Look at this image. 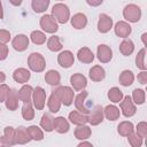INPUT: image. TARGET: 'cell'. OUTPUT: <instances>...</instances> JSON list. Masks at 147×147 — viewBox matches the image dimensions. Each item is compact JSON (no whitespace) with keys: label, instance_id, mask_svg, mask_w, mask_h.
Listing matches in <instances>:
<instances>
[{"label":"cell","instance_id":"d4e9b609","mask_svg":"<svg viewBox=\"0 0 147 147\" xmlns=\"http://www.w3.org/2000/svg\"><path fill=\"white\" fill-rule=\"evenodd\" d=\"M32 93H33V87L30 86V85H23V86L21 87V90L17 92V94H18V99H20L23 103L31 102Z\"/></svg>","mask_w":147,"mask_h":147},{"label":"cell","instance_id":"52a82bcc","mask_svg":"<svg viewBox=\"0 0 147 147\" xmlns=\"http://www.w3.org/2000/svg\"><path fill=\"white\" fill-rule=\"evenodd\" d=\"M119 108H121L122 114L125 117H132L137 113L136 105L133 103V101H132L130 95H125L123 98V100L119 102Z\"/></svg>","mask_w":147,"mask_h":147},{"label":"cell","instance_id":"d6a6232c","mask_svg":"<svg viewBox=\"0 0 147 147\" xmlns=\"http://www.w3.org/2000/svg\"><path fill=\"white\" fill-rule=\"evenodd\" d=\"M134 51V44L131 39H124L119 44V52L124 56H130Z\"/></svg>","mask_w":147,"mask_h":147},{"label":"cell","instance_id":"30bf717a","mask_svg":"<svg viewBox=\"0 0 147 147\" xmlns=\"http://www.w3.org/2000/svg\"><path fill=\"white\" fill-rule=\"evenodd\" d=\"M96 56L101 63H108L113 59V51L108 45L101 44L96 48Z\"/></svg>","mask_w":147,"mask_h":147},{"label":"cell","instance_id":"277c9868","mask_svg":"<svg viewBox=\"0 0 147 147\" xmlns=\"http://www.w3.org/2000/svg\"><path fill=\"white\" fill-rule=\"evenodd\" d=\"M57 95V98L60 99L61 103H63L64 106H70L74 102V90L69 86H59L55 91H54Z\"/></svg>","mask_w":147,"mask_h":147},{"label":"cell","instance_id":"83f0119b","mask_svg":"<svg viewBox=\"0 0 147 147\" xmlns=\"http://www.w3.org/2000/svg\"><path fill=\"white\" fill-rule=\"evenodd\" d=\"M61 105H62V103H61L60 99L57 98L56 93L53 91L52 94H51L49 98H48V101H47L48 110H49L51 113H57V111L60 110V108H61Z\"/></svg>","mask_w":147,"mask_h":147},{"label":"cell","instance_id":"f546056e","mask_svg":"<svg viewBox=\"0 0 147 147\" xmlns=\"http://www.w3.org/2000/svg\"><path fill=\"white\" fill-rule=\"evenodd\" d=\"M92 134V131H91V127L87 126V125H80V126H77L75 129V137L78 139V140H86L91 137Z\"/></svg>","mask_w":147,"mask_h":147},{"label":"cell","instance_id":"836d02e7","mask_svg":"<svg viewBox=\"0 0 147 147\" xmlns=\"http://www.w3.org/2000/svg\"><path fill=\"white\" fill-rule=\"evenodd\" d=\"M49 6V0H32L31 7L34 13H44Z\"/></svg>","mask_w":147,"mask_h":147},{"label":"cell","instance_id":"db71d44e","mask_svg":"<svg viewBox=\"0 0 147 147\" xmlns=\"http://www.w3.org/2000/svg\"><path fill=\"white\" fill-rule=\"evenodd\" d=\"M9 2H10L11 5H15V6H20V5L22 3V1H13V0H10Z\"/></svg>","mask_w":147,"mask_h":147},{"label":"cell","instance_id":"603a6c76","mask_svg":"<svg viewBox=\"0 0 147 147\" xmlns=\"http://www.w3.org/2000/svg\"><path fill=\"white\" fill-rule=\"evenodd\" d=\"M70 129L69 122L63 117V116H59L56 118H54V130L61 134L67 133Z\"/></svg>","mask_w":147,"mask_h":147},{"label":"cell","instance_id":"4fadbf2b","mask_svg":"<svg viewBox=\"0 0 147 147\" xmlns=\"http://www.w3.org/2000/svg\"><path fill=\"white\" fill-rule=\"evenodd\" d=\"M70 84H71V86L74 87L75 91H78V92L79 91H84V88L87 85V79H86V77L83 74L77 72V74L71 75V77H70Z\"/></svg>","mask_w":147,"mask_h":147},{"label":"cell","instance_id":"ba28073f","mask_svg":"<svg viewBox=\"0 0 147 147\" xmlns=\"http://www.w3.org/2000/svg\"><path fill=\"white\" fill-rule=\"evenodd\" d=\"M88 96V92L86 91H82L78 95L75 96V106H76V109L77 111L84 114V115H87L90 114V109L87 107V102H86V98Z\"/></svg>","mask_w":147,"mask_h":147},{"label":"cell","instance_id":"8d00e7d4","mask_svg":"<svg viewBox=\"0 0 147 147\" xmlns=\"http://www.w3.org/2000/svg\"><path fill=\"white\" fill-rule=\"evenodd\" d=\"M22 117L25 121H32L34 117V110H33V105L32 102L24 103L22 107Z\"/></svg>","mask_w":147,"mask_h":147},{"label":"cell","instance_id":"f35d334b","mask_svg":"<svg viewBox=\"0 0 147 147\" xmlns=\"http://www.w3.org/2000/svg\"><path fill=\"white\" fill-rule=\"evenodd\" d=\"M28 130H29V133H30V137H31L32 140L40 141V140L44 139V132H42V130L39 126L31 125V126L28 127Z\"/></svg>","mask_w":147,"mask_h":147},{"label":"cell","instance_id":"f1b7e54d","mask_svg":"<svg viewBox=\"0 0 147 147\" xmlns=\"http://www.w3.org/2000/svg\"><path fill=\"white\" fill-rule=\"evenodd\" d=\"M40 126L46 132H52L54 130V117L51 114H44L40 119Z\"/></svg>","mask_w":147,"mask_h":147},{"label":"cell","instance_id":"8992f818","mask_svg":"<svg viewBox=\"0 0 147 147\" xmlns=\"http://www.w3.org/2000/svg\"><path fill=\"white\" fill-rule=\"evenodd\" d=\"M40 28L47 33H55L59 30L57 22L52 15H48V14L44 15L40 18Z\"/></svg>","mask_w":147,"mask_h":147},{"label":"cell","instance_id":"f5cc1de1","mask_svg":"<svg viewBox=\"0 0 147 147\" xmlns=\"http://www.w3.org/2000/svg\"><path fill=\"white\" fill-rule=\"evenodd\" d=\"M3 18V9H2V2L0 1V20Z\"/></svg>","mask_w":147,"mask_h":147},{"label":"cell","instance_id":"ac0fdd59","mask_svg":"<svg viewBox=\"0 0 147 147\" xmlns=\"http://www.w3.org/2000/svg\"><path fill=\"white\" fill-rule=\"evenodd\" d=\"M18 94H17V91L14 90V88H10L7 98H6V108L10 111H15L17 108H18Z\"/></svg>","mask_w":147,"mask_h":147},{"label":"cell","instance_id":"1f68e13d","mask_svg":"<svg viewBox=\"0 0 147 147\" xmlns=\"http://www.w3.org/2000/svg\"><path fill=\"white\" fill-rule=\"evenodd\" d=\"M117 132L119 133V136L122 137H127L129 134H131L132 132H134V126L131 122L129 121H123L118 124L117 126Z\"/></svg>","mask_w":147,"mask_h":147},{"label":"cell","instance_id":"44dd1931","mask_svg":"<svg viewBox=\"0 0 147 147\" xmlns=\"http://www.w3.org/2000/svg\"><path fill=\"white\" fill-rule=\"evenodd\" d=\"M77 59L82 63H86V64L92 63L93 60H94V54L92 53V51L88 47H82L77 52Z\"/></svg>","mask_w":147,"mask_h":147},{"label":"cell","instance_id":"6da1fadb","mask_svg":"<svg viewBox=\"0 0 147 147\" xmlns=\"http://www.w3.org/2000/svg\"><path fill=\"white\" fill-rule=\"evenodd\" d=\"M52 16L55 18L57 23L64 24L70 18V10L67 5L59 2V3H55L52 8Z\"/></svg>","mask_w":147,"mask_h":147},{"label":"cell","instance_id":"ee69618b","mask_svg":"<svg viewBox=\"0 0 147 147\" xmlns=\"http://www.w3.org/2000/svg\"><path fill=\"white\" fill-rule=\"evenodd\" d=\"M9 91H10V88H9L8 85H6V84H1L0 85V102H5L6 101V98H7L8 93H9Z\"/></svg>","mask_w":147,"mask_h":147},{"label":"cell","instance_id":"ffe728a7","mask_svg":"<svg viewBox=\"0 0 147 147\" xmlns=\"http://www.w3.org/2000/svg\"><path fill=\"white\" fill-rule=\"evenodd\" d=\"M69 119L72 124L77 125V126H80V125H85L87 122H88V117L87 115H84L77 110H72L69 113Z\"/></svg>","mask_w":147,"mask_h":147},{"label":"cell","instance_id":"5b68a950","mask_svg":"<svg viewBox=\"0 0 147 147\" xmlns=\"http://www.w3.org/2000/svg\"><path fill=\"white\" fill-rule=\"evenodd\" d=\"M46 102V92L42 87L37 86L32 93V105L37 110H42Z\"/></svg>","mask_w":147,"mask_h":147},{"label":"cell","instance_id":"cb8c5ba5","mask_svg":"<svg viewBox=\"0 0 147 147\" xmlns=\"http://www.w3.org/2000/svg\"><path fill=\"white\" fill-rule=\"evenodd\" d=\"M71 25L77 29V30H80V29H84L86 25H87V17L85 14L83 13H77L75 14L72 17H71Z\"/></svg>","mask_w":147,"mask_h":147},{"label":"cell","instance_id":"681fc988","mask_svg":"<svg viewBox=\"0 0 147 147\" xmlns=\"http://www.w3.org/2000/svg\"><path fill=\"white\" fill-rule=\"evenodd\" d=\"M77 147H93V145L88 141H82L80 144L77 145Z\"/></svg>","mask_w":147,"mask_h":147},{"label":"cell","instance_id":"e0dca14e","mask_svg":"<svg viewBox=\"0 0 147 147\" xmlns=\"http://www.w3.org/2000/svg\"><path fill=\"white\" fill-rule=\"evenodd\" d=\"M113 28V18L107 14H100L98 21V30L101 33H107Z\"/></svg>","mask_w":147,"mask_h":147},{"label":"cell","instance_id":"7a4b0ae2","mask_svg":"<svg viewBox=\"0 0 147 147\" xmlns=\"http://www.w3.org/2000/svg\"><path fill=\"white\" fill-rule=\"evenodd\" d=\"M28 65L34 72H42L46 67V61L40 53H31L28 57Z\"/></svg>","mask_w":147,"mask_h":147},{"label":"cell","instance_id":"f6af8a7d","mask_svg":"<svg viewBox=\"0 0 147 147\" xmlns=\"http://www.w3.org/2000/svg\"><path fill=\"white\" fill-rule=\"evenodd\" d=\"M10 40V32L7 30H0V45H6Z\"/></svg>","mask_w":147,"mask_h":147},{"label":"cell","instance_id":"2e32d148","mask_svg":"<svg viewBox=\"0 0 147 147\" xmlns=\"http://www.w3.org/2000/svg\"><path fill=\"white\" fill-rule=\"evenodd\" d=\"M0 141L2 146L10 147L13 145H16L15 142V129L11 126H6L3 130V136L0 138Z\"/></svg>","mask_w":147,"mask_h":147},{"label":"cell","instance_id":"74e56055","mask_svg":"<svg viewBox=\"0 0 147 147\" xmlns=\"http://www.w3.org/2000/svg\"><path fill=\"white\" fill-rule=\"evenodd\" d=\"M30 39L34 45H42L46 42V34L39 30H34L31 32Z\"/></svg>","mask_w":147,"mask_h":147},{"label":"cell","instance_id":"d590c367","mask_svg":"<svg viewBox=\"0 0 147 147\" xmlns=\"http://www.w3.org/2000/svg\"><path fill=\"white\" fill-rule=\"evenodd\" d=\"M47 48L52 52H59L62 49V44L57 36H52L47 40Z\"/></svg>","mask_w":147,"mask_h":147},{"label":"cell","instance_id":"bcb514c9","mask_svg":"<svg viewBox=\"0 0 147 147\" xmlns=\"http://www.w3.org/2000/svg\"><path fill=\"white\" fill-rule=\"evenodd\" d=\"M8 56V46L7 45H0V61L5 60Z\"/></svg>","mask_w":147,"mask_h":147},{"label":"cell","instance_id":"9c48e42d","mask_svg":"<svg viewBox=\"0 0 147 147\" xmlns=\"http://www.w3.org/2000/svg\"><path fill=\"white\" fill-rule=\"evenodd\" d=\"M88 117V123L93 126L95 125H99L102 121H103V108L100 106V105H96L93 107L92 111H90V115H87Z\"/></svg>","mask_w":147,"mask_h":147},{"label":"cell","instance_id":"7c38bea8","mask_svg":"<svg viewBox=\"0 0 147 147\" xmlns=\"http://www.w3.org/2000/svg\"><path fill=\"white\" fill-rule=\"evenodd\" d=\"M114 31H115V34L119 38H124L126 39L131 32H132V28L131 25L127 23V22H124V21H119L115 24L114 26Z\"/></svg>","mask_w":147,"mask_h":147},{"label":"cell","instance_id":"d6986e66","mask_svg":"<svg viewBox=\"0 0 147 147\" xmlns=\"http://www.w3.org/2000/svg\"><path fill=\"white\" fill-rule=\"evenodd\" d=\"M31 77V74L28 69L25 68H17L14 72H13V79L16 82V83H20V84H24L26 83Z\"/></svg>","mask_w":147,"mask_h":147},{"label":"cell","instance_id":"7dc6e473","mask_svg":"<svg viewBox=\"0 0 147 147\" xmlns=\"http://www.w3.org/2000/svg\"><path fill=\"white\" fill-rule=\"evenodd\" d=\"M137 79H138V82H139L140 84L145 85V84L147 83V71L145 70V71H141V72H139V74H138V77H137Z\"/></svg>","mask_w":147,"mask_h":147},{"label":"cell","instance_id":"8fae6325","mask_svg":"<svg viewBox=\"0 0 147 147\" xmlns=\"http://www.w3.org/2000/svg\"><path fill=\"white\" fill-rule=\"evenodd\" d=\"M32 139L30 137L29 130L25 126H18L15 129V142L16 145H25L30 142Z\"/></svg>","mask_w":147,"mask_h":147},{"label":"cell","instance_id":"7402d4cb","mask_svg":"<svg viewBox=\"0 0 147 147\" xmlns=\"http://www.w3.org/2000/svg\"><path fill=\"white\" fill-rule=\"evenodd\" d=\"M88 77L93 82H101L106 77V71L101 65H94V67H92L90 69Z\"/></svg>","mask_w":147,"mask_h":147},{"label":"cell","instance_id":"9a60e30c","mask_svg":"<svg viewBox=\"0 0 147 147\" xmlns=\"http://www.w3.org/2000/svg\"><path fill=\"white\" fill-rule=\"evenodd\" d=\"M29 42H30V40H29L28 36H25V34H17V36L14 37V39L11 41V46H13V48L15 51L23 52V51H25L28 48Z\"/></svg>","mask_w":147,"mask_h":147},{"label":"cell","instance_id":"f907efd6","mask_svg":"<svg viewBox=\"0 0 147 147\" xmlns=\"http://www.w3.org/2000/svg\"><path fill=\"white\" fill-rule=\"evenodd\" d=\"M5 80H6V75H5L2 71H0V85H1Z\"/></svg>","mask_w":147,"mask_h":147},{"label":"cell","instance_id":"ab89813d","mask_svg":"<svg viewBox=\"0 0 147 147\" xmlns=\"http://www.w3.org/2000/svg\"><path fill=\"white\" fill-rule=\"evenodd\" d=\"M145 56H146V48H141V49L138 52V54L136 55V65H137V68L141 69L142 71L146 70Z\"/></svg>","mask_w":147,"mask_h":147},{"label":"cell","instance_id":"9f6ffc18","mask_svg":"<svg viewBox=\"0 0 147 147\" xmlns=\"http://www.w3.org/2000/svg\"><path fill=\"white\" fill-rule=\"evenodd\" d=\"M0 111H1V109H0Z\"/></svg>","mask_w":147,"mask_h":147},{"label":"cell","instance_id":"11a10c76","mask_svg":"<svg viewBox=\"0 0 147 147\" xmlns=\"http://www.w3.org/2000/svg\"><path fill=\"white\" fill-rule=\"evenodd\" d=\"M0 147H6V146H0Z\"/></svg>","mask_w":147,"mask_h":147},{"label":"cell","instance_id":"5bb4252c","mask_svg":"<svg viewBox=\"0 0 147 147\" xmlns=\"http://www.w3.org/2000/svg\"><path fill=\"white\" fill-rule=\"evenodd\" d=\"M74 62H75V56L70 51H62L57 55V63L62 68L68 69L74 64Z\"/></svg>","mask_w":147,"mask_h":147},{"label":"cell","instance_id":"60d3db41","mask_svg":"<svg viewBox=\"0 0 147 147\" xmlns=\"http://www.w3.org/2000/svg\"><path fill=\"white\" fill-rule=\"evenodd\" d=\"M145 91L141 88H136L132 92V101L134 105H142L145 102Z\"/></svg>","mask_w":147,"mask_h":147},{"label":"cell","instance_id":"b9f144b4","mask_svg":"<svg viewBox=\"0 0 147 147\" xmlns=\"http://www.w3.org/2000/svg\"><path fill=\"white\" fill-rule=\"evenodd\" d=\"M127 140H129V144L131 145V147H141L142 142H144V139L136 132H132L131 134H129Z\"/></svg>","mask_w":147,"mask_h":147},{"label":"cell","instance_id":"4dcf8cb0","mask_svg":"<svg viewBox=\"0 0 147 147\" xmlns=\"http://www.w3.org/2000/svg\"><path fill=\"white\" fill-rule=\"evenodd\" d=\"M118 80H119V84L122 86H130L133 84V80H134V75L131 70H123L118 77Z\"/></svg>","mask_w":147,"mask_h":147},{"label":"cell","instance_id":"816d5d0a","mask_svg":"<svg viewBox=\"0 0 147 147\" xmlns=\"http://www.w3.org/2000/svg\"><path fill=\"white\" fill-rule=\"evenodd\" d=\"M146 37H147V33H142V36H141V39H142L144 46H147V42H146Z\"/></svg>","mask_w":147,"mask_h":147},{"label":"cell","instance_id":"484cf974","mask_svg":"<svg viewBox=\"0 0 147 147\" xmlns=\"http://www.w3.org/2000/svg\"><path fill=\"white\" fill-rule=\"evenodd\" d=\"M103 115L108 121H116L119 118L121 111L119 108H117L114 105H108L105 109H103Z\"/></svg>","mask_w":147,"mask_h":147},{"label":"cell","instance_id":"c3c4849f","mask_svg":"<svg viewBox=\"0 0 147 147\" xmlns=\"http://www.w3.org/2000/svg\"><path fill=\"white\" fill-rule=\"evenodd\" d=\"M86 3L90 5V6H99V5L102 3V0H96V1H94V0H87Z\"/></svg>","mask_w":147,"mask_h":147},{"label":"cell","instance_id":"3957f363","mask_svg":"<svg viewBox=\"0 0 147 147\" xmlns=\"http://www.w3.org/2000/svg\"><path fill=\"white\" fill-rule=\"evenodd\" d=\"M123 16L127 22L137 23L141 17V9L139 6H137L134 3L126 5L123 9Z\"/></svg>","mask_w":147,"mask_h":147},{"label":"cell","instance_id":"e575fe53","mask_svg":"<svg viewBox=\"0 0 147 147\" xmlns=\"http://www.w3.org/2000/svg\"><path fill=\"white\" fill-rule=\"evenodd\" d=\"M124 95H123V92L118 88V87H111L109 91H108V99L114 102V103H118L123 100Z\"/></svg>","mask_w":147,"mask_h":147},{"label":"cell","instance_id":"7bdbcfd3","mask_svg":"<svg viewBox=\"0 0 147 147\" xmlns=\"http://www.w3.org/2000/svg\"><path fill=\"white\" fill-rule=\"evenodd\" d=\"M137 134H139L142 139L147 137V123L146 122H139L137 125Z\"/></svg>","mask_w":147,"mask_h":147},{"label":"cell","instance_id":"4316f807","mask_svg":"<svg viewBox=\"0 0 147 147\" xmlns=\"http://www.w3.org/2000/svg\"><path fill=\"white\" fill-rule=\"evenodd\" d=\"M45 82L51 86H57L61 82L60 72L56 70H48L45 74Z\"/></svg>","mask_w":147,"mask_h":147}]
</instances>
